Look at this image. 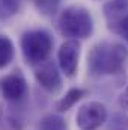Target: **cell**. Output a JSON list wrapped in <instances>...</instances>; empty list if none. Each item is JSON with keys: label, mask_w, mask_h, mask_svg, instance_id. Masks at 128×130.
Instances as JSON below:
<instances>
[{"label": "cell", "mask_w": 128, "mask_h": 130, "mask_svg": "<svg viewBox=\"0 0 128 130\" xmlns=\"http://www.w3.org/2000/svg\"><path fill=\"white\" fill-rule=\"evenodd\" d=\"M128 48L119 42H98L88 55V68L92 76H115L124 71Z\"/></svg>", "instance_id": "obj_1"}, {"label": "cell", "mask_w": 128, "mask_h": 130, "mask_svg": "<svg viewBox=\"0 0 128 130\" xmlns=\"http://www.w3.org/2000/svg\"><path fill=\"white\" fill-rule=\"evenodd\" d=\"M57 26L68 39H86L94 33V18L83 6H68L60 12Z\"/></svg>", "instance_id": "obj_2"}, {"label": "cell", "mask_w": 128, "mask_h": 130, "mask_svg": "<svg viewBox=\"0 0 128 130\" xmlns=\"http://www.w3.org/2000/svg\"><path fill=\"white\" fill-rule=\"evenodd\" d=\"M53 36L44 29H32L21 35L20 47L26 62L35 67L48 59L53 50Z\"/></svg>", "instance_id": "obj_3"}, {"label": "cell", "mask_w": 128, "mask_h": 130, "mask_svg": "<svg viewBox=\"0 0 128 130\" xmlns=\"http://www.w3.org/2000/svg\"><path fill=\"white\" fill-rule=\"evenodd\" d=\"M107 107L101 101H88L80 106L75 123L80 130H96L107 121Z\"/></svg>", "instance_id": "obj_4"}, {"label": "cell", "mask_w": 128, "mask_h": 130, "mask_svg": "<svg viewBox=\"0 0 128 130\" xmlns=\"http://www.w3.org/2000/svg\"><path fill=\"white\" fill-rule=\"evenodd\" d=\"M29 85L24 74L20 70H14L12 73L3 76L0 79V94L6 101L18 103L27 95Z\"/></svg>", "instance_id": "obj_5"}, {"label": "cell", "mask_w": 128, "mask_h": 130, "mask_svg": "<svg viewBox=\"0 0 128 130\" xmlns=\"http://www.w3.org/2000/svg\"><path fill=\"white\" fill-rule=\"evenodd\" d=\"M33 74L38 85L50 94H57L62 89V76L59 67L51 59H47L33 67Z\"/></svg>", "instance_id": "obj_6"}, {"label": "cell", "mask_w": 128, "mask_h": 130, "mask_svg": "<svg viewBox=\"0 0 128 130\" xmlns=\"http://www.w3.org/2000/svg\"><path fill=\"white\" fill-rule=\"evenodd\" d=\"M81 45L78 39H66L57 50V64L66 77H74L78 70Z\"/></svg>", "instance_id": "obj_7"}, {"label": "cell", "mask_w": 128, "mask_h": 130, "mask_svg": "<svg viewBox=\"0 0 128 130\" xmlns=\"http://www.w3.org/2000/svg\"><path fill=\"white\" fill-rule=\"evenodd\" d=\"M89 94L88 89H83V88H71L68 89V92L65 94L62 98H59L56 103H54V109L62 113V112H68L69 109H72L83 97H86Z\"/></svg>", "instance_id": "obj_8"}, {"label": "cell", "mask_w": 128, "mask_h": 130, "mask_svg": "<svg viewBox=\"0 0 128 130\" xmlns=\"http://www.w3.org/2000/svg\"><path fill=\"white\" fill-rule=\"evenodd\" d=\"M128 11V2L127 0H110L104 5V15L107 23L110 24L112 21L118 20L121 15H124Z\"/></svg>", "instance_id": "obj_9"}, {"label": "cell", "mask_w": 128, "mask_h": 130, "mask_svg": "<svg viewBox=\"0 0 128 130\" xmlns=\"http://www.w3.org/2000/svg\"><path fill=\"white\" fill-rule=\"evenodd\" d=\"M14 53H15V48H14L12 39L0 33V70L11 64V61L14 59Z\"/></svg>", "instance_id": "obj_10"}, {"label": "cell", "mask_w": 128, "mask_h": 130, "mask_svg": "<svg viewBox=\"0 0 128 130\" xmlns=\"http://www.w3.org/2000/svg\"><path fill=\"white\" fill-rule=\"evenodd\" d=\"M39 129L41 130H69V127H68V123H66V120L63 117H60L57 113H48V115L41 118Z\"/></svg>", "instance_id": "obj_11"}, {"label": "cell", "mask_w": 128, "mask_h": 130, "mask_svg": "<svg viewBox=\"0 0 128 130\" xmlns=\"http://www.w3.org/2000/svg\"><path fill=\"white\" fill-rule=\"evenodd\" d=\"M23 0H0V20H9L20 12Z\"/></svg>", "instance_id": "obj_12"}, {"label": "cell", "mask_w": 128, "mask_h": 130, "mask_svg": "<svg viewBox=\"0 0 128 130\" xmlns=\"http://www.w3.org/2000/svg\"><path fill=\"white\" fill-rule=\"evenodd\" d=\"M109 29H110L113 33L122 36V38L128 42V11L124 14V15H121L118 20L112 21V23L109 24Z\"/></svg>", "instance_id": "obj_13"}, {"label": "cell", "mask_w": 128, "mask_h": 130, "mask_svg": "<svg viewBox=\"0 0 128 130\" xmlns=\"http://www.w3.org/2000/svg\"><path fill=\"white\" fill-rule=\"evenodd\" d=\"M36 9L44 17H53L59 9V0H33Z\"/></svg>", "instance_id": "obj_14"}, {"label": "cell", "mask_w": 128, "mask_h": 130, "mask_svg": "<svg viewBox=\"0 0 128 130\" xmlns=\"http://www.w3.org/2000/svg\"><path fill=\"white\" fill-rule=\"evenodd\" d=\"M107 130H128V115L124 112H116L109 121Z\"/></svg>", "instance_id": "obj_15"}, {"label": "cell", "mask_w": 128, "mask_h": 130, "mask_svg": "<svg viewBox=\"0 0 128 130\" xmlns=\"http://www.w3.org/2000/svg\"><path fill=\"white\" fill-rule=\"evenodd\" d=\"M119 104L124 109H128V85H127V88L124 89V92L121 94V97H119Z\"/></svg>", "instance_id": "obj_16"}]
</instances>
